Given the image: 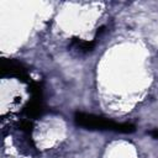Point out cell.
Wrapping results in <instances>:
<instances>
[{"instance_id":"2","label":"cell","mask_w":158,"mask_h":158,"mask_svg":"<svg viewBox=\"0 0 158 158\" xmlns=\"http://www.w3.org/2000/svg\"><path fill=\"white\" fill-rule=\"evenodd\" d=\"M1 72H2V74L11 75V77H17V78H23V77H26L25 69H22L20 64L14 63V62L4 63L2 67H1Z\"/></svg>"},{"instance_id":"3","label":"cell","mask_w":158,"mask_h":158,"mask_svg":"<svg viewBox=\"0 0 158 158\" xmlns=\"http://www.w3.org/2000/svg\"><path fill=\"white\" fill-rule=\"evenodd\" d=\"M72 47L79 52V53H88L94 49L95 42L94 41H83V40H73L72 41Z\"/></svg>"},{"instance_id":"1","label":"cell","mask_w":158,"mask_h":158,"mask_svg":"<svg viewBox=\"0 0 158 158\" xmlns=\"http://www.w3.org/2000/svg\"><path fill=\"white\" fill-rule=\"evenodd\" d=\"M75 123L85 127L88 130H110V131H116L121 133H131L135 132L136 127L132 123L127 122H114L109 118L91 115V114H85V112H77L74 116Z\"/></svg>"},{"instance_id":"5","label":"cell","mask_w":158,"mask_h":158,"mask_svg":"<svg viewBox=\"0 0 158 158\" xmlns=\"http://www.w3.org/2000/svg\"><path fill=\"white\" fill-rule=\"evenodd\" d=\"M148 133H149V136H151L152 138H154V139H158V128H156V130H152V131H149Z\"/></svg>"},{"instance_id":"4","label":"cell","mask_w":158,"mask_h":158,"mask_svg":"<svg viewBox=\"0 0 158 158\" xmlns=\"http://www.w3.org/2000/svg\"><path fill=\"white\" fill-rule=\"evenodd\" d=\"M26 112L28 116H37L41 112V105L40 101H33L26 107Z\"/></svg>"}]
</instances>
